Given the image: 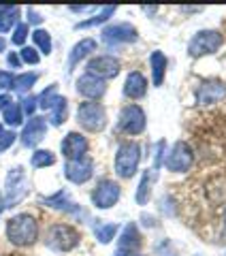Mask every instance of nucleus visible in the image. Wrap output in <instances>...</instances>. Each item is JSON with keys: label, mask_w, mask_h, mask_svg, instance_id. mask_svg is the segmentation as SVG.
Returning <instances> with one entry per match:
<instances>
[{"label": "nucleus", "mask_w": 226, "mask_h": 256, "mask_svg": "<svg viewBox=\"0 0 226 256\" xmlns=\"http://www.w3.org/2000/svg\"><path fill=\"white\" fill-rule=\"evenodd\" d=\"M116 11H118V6H102V9L94 15V18H90V20H84V22H79V24H75V28L77 30H84V28H94V26H100V24H104L109 18H113L116 15Z\"/></svg>", "instance_id": "nucleus-23"}, {"label": "nucleus", "mask_w": 226, "mask_h": 256, "mask_svg": "<svg viewBox=\"0 0 226 256\" xmlns=\"http://www.w3.org/2000/svg\"><path fill=\"white\" fill-rule=\"evenodd\" d=\"M36 79H38L36 73H22V75H18L13 79V88H11V90H15L18 94H26L28 90H32V86L36 84Z\"/></svg>", "instance_id": "nucleus-26"}, {"label": "nucleus", "mask_w": 226, "mask_h": 256, "mask_svg": "<svg viewBox=\"0 0 226 256\" xmlns=\"http://www.w3.org/2000/svg\"><path fill=\"white\" fill-rule=\"evenodd\" d=\"M62 154L66 160H77V158H84L86 152H88V139L79 132H68L66 137L62 139Z\"/></svg>", "instance_id": "nucleus-14"}, {"label": "nucleus", "mask_w": 226, "mask_h": 256, "mask_svg": "<svg viewBox=\"0 0 226 256\" xmlns=\"http://www.w3.org/2000/svg\"><path fill=\"white\" fill-rule=\"evenodd\" d=\"M77 92L86 96V98H90V100H96V98H100V96L107 92V84L102 82V79L98 77H94V75H82L77 79Z\"/></svg>", "instance_id": "nucleus-16"}, {"label": "nucleus", "mask_w": 226, "mask_h": 256, "mask_svg": "<svg viewBox=\"0 0 226 256\" xmlns=\"http://www.w3.org/2000/svg\"><path fill=\"white\" fill-rule=\"evenodd\" d=\"M6 62H9L11 66H15V68H20V66H22V60H20V56L15 54V52H11L9 56H6Z\"/></svg>", "instance_id": "nucleus-38"}, {"label": "nucleus", "mask_w": 226, "mask_h": 256, "mask_svg": "<svg viewBox=\"0 0 226 256\" xmlns=\"http://www.w3.org/2000/svg\"><path fill=\"white\" fill-rule=\"evenodd\" d=\"M28 194V182H26V173L22 166H15L6 175V198H4V207H13L18 205L24 196Z\"/></svg>", "instance_id": "nucleus-6"}, {"label": "nucleus", "mask_w": 226, "mask_h": 256, "mask_svg": "<svg viewBox=\"0 0 226 256\" xmlns=\"http://www.w3.org/2000/svg\"><path fill=\"white\" fill-rule=\"evenodd\" d=\"M150 64H152V79H154V86H162L164 73H166V58H164V54L162 52H152Z\"/></svg>", "instance_id": "nucleus-20"}, {"label": "nucleus", "mask_w": 226, "mask_h": 256, "mask_svg": "<svg viewBox=\"0 0 226 256\" xmlns=\"http://www.w3.org/2000/svg\"><path fill=\"white\" fill-rule=\"evenodd\" d=\"M4 50H6V41H4L2 36H0V52H4Z\"/></svg>", "instance_id": "nucleus-41"}, {"label": "nucleus", "mask_w": 226, "mask_h": 256, "mask_svg": "<svg viewBox=\"0 0 226 256\" xmlns=\"http://www.w3.org/2000/svg\"><path fill=\"white\" fill-rule=\"evenodd\" d=\"M94 233H96V239H98L100 244H109L118 233V224L116 222L113 224H100V226L94 228Z\"/></svg>", "instance_id": "nucleus-31"}, {"label": "nucleus", "mask_w": 226, "mask_h": 256, "mask_svg": "<svg viewBox=\"0 0 226 256\" xmlns=\"http://www.w3.org/2000/svg\"><path fill=\"white\" fill-rule=\"evenodd\" d=\"M79 235L77 228H72L70 224H54V226L47 230V246L56 252H70L72 248L79 246Z\"/></svg>", "instance_id": "nucleus-3"}, {"label": "nucleus", "mask_w": 226, "mask_h": 256, "mask_svg": "<svg viewBox=\"0 0 226 256\" xmlns=\"http://www.w3.org/2000/svg\"><path fill=\"white\" fill-rule=\"evenodd\" d=\"M88 9H92V6H70V11H75V13H82V11H88Z\"/></svg>", "instance_id": "nucleus-40"}, {"label": "nucleus", "mask_w": 226, "mask_h": 256, "mask_svg": "<svg viewBox=\"0 0 226 256\" xmlns=\"http://www.w3.org/2000/svg\"><path fill=\"white\" fill-rule=\"evenodd\" d=\"M41 203H45L47 207H54V210L77 212L75 203H70V201H68V194H66V190H60V192H56V194H52V196H45V198H41Z\"/></svg>", "instance_id": "nucleus-22"}, {"label": "nucleus", "mask_w": 226, "mask_h": 256, "mask_svg": "<svg viewBox=\"0 0 226 256\" xmlns=\"http://www.w3.org/2000/svg\"><path fill=\"white\" fill-rule=\"evenodd\" d=\"M20 60L26 62V64H38L41 62V56H38V52L34 50V47H24V50L20 52Z\"/></svg>", "instance_id": "nucleus-33"}, {"label": "nucleus", "mask_w": 226, "mask_h": 256, "mask_svg": "<svg viewBox=\"0 0 226 256\" xmlns=\"http://www.w3.org/2000/svg\"><path fill=\"white\" fill-rule=\"evenodd\" d=\"M222 43H224V36L218 30H200L190 38L188 52L192 58H200V56L216 54L222 47Z\"/></svg>", "instance_id": "nucleus-5"}, {"label": "nucleus", "mask_w": 226, "mask_h": 256, "mask_svg": "<svg viewBox=\"0 0 226 256\" xmlns=\"http://www.w3.org/2000/svg\"><path fill=\"white\" fill-rule=\"evenodd\" d=\"M139 160H141V148L134 141L120 143L116 152V173L124 180H130L136 173V169H139Z\"/></svg>", "instance_id": "nucleus-2"}, {"label": "nucleus", "mask_w": 226, "mask_h": 256, "mask_svg": "<svg viewBox=\"0 0 226 256\" xmlns=\"http://www.w3.org/2000/svg\"><path fill=\"white\" fill-rule=\"evenodd\" d=\"M77 122L82 128H86L88 132H100L107 126V111L100 102H82L77 109Z\"/></svg>", "instance_id": "nucleus-4"}, {"label": "nucleus", "mask_w": 226, "mask_h": 256, "mask_svg": "<svg viewBox=\"0 0 226 256\" xmlns=\"http://www.w3.org/2000/svg\"><path fill=\"white\" fill-rule=\"evenodd\" d=\"M20 6H0V32H9L18 26Z\"/></svg>", "instance_id": "nucleus-24"}, {"label": "nucleus", "mask_w": 226, "mask_h": 256, "mask_svg": "<svg viewBox=\"0 0 226 256\" xmlns=\"http://www.w3.org/2000/svg\"><path fill=\"white\" fill-rule=\"evenodd\" d=\"M120 73V60L113 56H96L88 62V75H94L98 79H111Z\"/></svg>", "instance_id": "nucleus-12"}, {"label": "nucleus", "mask_w": 226, "mask_h": 256, "mask_svg": "<svg viewBox=\"0 0 226 256\" xmlns=\"http://www.w3.org/2000/svg\"><path fill=\"white\" fill-rule=\"evenodd\" d=\"M2 207H4V205H2V203H0V210H2Z\"/></svg>", "instance_id": "nucleus-45"}, {"label": "nucleus", "mask_w": 226, "mask_h": 256, "mask_svg": "<svg viewBox=\"0 0 226 256\" xmlns=\"http://www.w3.org/2000/svg\"><path fill=\"white\" fill-rule=\"evenodd\" d=\"M92 52H96V41L94 38H82L75 47L70 50V54H68V73L72 68L77 66L79 62H82L84 58H88Z\"/></svg>", "instance_id": "nucleus-19"}, {"label": "nucleus", "mask_w": 226, "mask_h": 256, "mask_svg": "<svg viewBox=\"0 0 226 256\" xmlns=\"http://www.w3.org/2000/svg\"><path fill=\"white\" fill-rule=\"evenodd\" d=\"M4 111V122L6 124H9V126H20L22 122H24V114H22V107H20V102H11V105L9 107H6V109H2Z\"/></svg>", "instance_id": "nucleus-30"}, {"label": "nucleus", "mask_w": 226, "mask_h": 256, "mask_svg": "<svg viewBox=\"0 0 226 256\" xmlns=\"http://www.w3.org/2000/svg\"><path fill=\"white\" fill-rule=\"evenodd\" d=\"M124 94L132 100H139L148 94V79H145L139 70H132L130 75L126 77V84H124Z\"/></svg>", "instance_id": "nucleus-17"}, {"label": "nucleus", "mask_w": 226, "mask_h": 256, "mask_svg": "<svg viewBox=\"0 0 226 256\" xmlns=\"http://www.w3.org/2000/svg\"><path fill=\"white\" fill-rule=\"evenodd\" d=\"M120 194H122V190H120L118 182L100 180L92 192V203H94V207H98V210H109V207H113L120 201Z\"/></svg>", "instance_id": "nucleus-9"}, {"label": "nucleus", "mask_w": 226, "mask_h": 256, "mask_svg": "<svg viewBox=\"0 0 226 256\" xmlns=\"http://www.w3.org/2000/svg\"><path fill=\"white\" fill-rule=\"evenodd\" d=\"M54 162H56V156L50 150H36L30 158V164L34 166V169H45V166H52Z\"/></svg>", "instance_id": "nucleus-27"}, {"label": "nucleus", "mask_w": 226, "mask_h": 256, "mask_svg": "<svg viewBox=\"0 0 226 256\" xmlns=\"http://www.w3.org/2000/svg\"><path fill=\"white\" fill-rule=\"evenodd\" d=\"M156 180V171H145L143 178L139 182V188H136V203L139 205H148L150 196H152V184Z\"/></svg>", "instance_id": "nucleus-21"}, {"label": "nucleus", "mask_w": 226, "mask_h": 256, "mask_svg": "<svg viewBox=\"0 0 226 256\" xmlns=\"http://www.w3.org/2000/svg\"><path fill=\"white\" fill-rule=\"evenodd\" d=\"M11 96L9 94H0V109H6V107H9L11 105Z\"/></svg>", "instance_id": "nucleus-39"}, {"label": "nucleus", "mask_w": 226, "mask_h": 256, "mask_svg": "<svg viewBox=\"0 0 226 256\" xmlns=\"http://www.w3.org/2000/svg\"><path fill=\"white\" fill-rule=\"evenodd\" d=\"M116 256H134V254H130V252H120V250H118Z\"/></svg>", "instance_id": "nucleus-42"}, {"label": "nucleus", "mask_w": 226, "mask_h": 256, "mask_svg": "<svg viewBox=\"0 0 226 256\" xmlns=\"http://www.w3.org/2000/svg\"><path fill=\"white\" fill-rule=\"evenodd\" d=\"M139 246H141V233H139V228H136V224L134 222L126 224L122 230V237H120V242H118L120 252L134 254V250H139Z\"/></svg>", "instance_id": "nucleus-18"}, {"label": "nucleus", "mask_w": 226, "mask_h": 256, "mask_svg": "<svg viewBox=\"0 0 226 256\" xmlns=\"http://www.w3.org/2000/svg\"><path fill=\"white\" fill-rule=\"evenodd\" d=\"M94 173V162L92 158H77V160H66L64 164V178L72 184H86Z\"/></svg>", "instance_id": "nucleus-11"}, {"label": "nucleus", "mask_w": 226, "mask_h": 256, "mask_svg": "<svg viewBox=\"0 0 226 256\" xmlns=\"http://www.w3.org/2000/svg\"><path fill=\"white\" fill-rule=\"evenodd\" d=\"M60 98V94H58V84H52L47 90H43L41 96H36V100H38V107L41 109H52L54 107V102Z\"/></svg>", "instance_id": "nucleus-29"}, {"label": "nucleus", "mask_w": 226, "mask_h": 256, "mask_svg": "<svg viewBox=\"0 0 226 256\" xmlns=\"http://www.w3.org/2000/svg\"><path fill=\"white\" fill-rule=\"evenodd\" d=\"M118 130L126 134H141L145 130V111L139 105H126L120 111Z\"/></svg>", "instance_id": "nucleus-7"}, {"label": "nucleus", "mask_w": 226, "mask_h": 256, "mask_svg": "<svg viewBox=\"0 0 226 256\" xmlns=\"http://www.w3.org/2000/svg\"><path fill=\"white\" fill-rule=\"evenodd\" d=\"M13 79H15L13 73H9V70H0V90H11Z\"/></svg>", "instance_id": "nucleus-36"}, {"label": "nucleus", "mask_w": 226, "mask_h": 256, "mask_svg": "<svg viewBox=\"0 0 226 256\" xmlns=\"http://www.w3.org/2000/svg\"><path fill=\"white\" fill-rule=\"evenodd\" d=\"M50 111H52V116H50L52 124L54 126H62L64 120H66V114H68V100L64 98V96H60V98L54 102V107Z\"/></svg>", "instance_id": "nucleus-25"}, {"label": "nucleus", "mask_w": 226, "mask_h": 256, "mask_svg": "<svg viewBox=\"0 0 226 256\" xmlns=\"http://www.w3.org/2000/svg\"><path fill=\"white\" fill-rule=\"evenodd\" d=\"M6 237L15 246H32L38 239V222L30 214H18L6 222Z\"/></svg>", "instance_id": "nucleus-1"}, {"label": "nucleus", "mask_w": 226, "mask_h": 256, "mask_svg": "<svg viewBox=\"0 0 226 256\" xmlns=\"http://www.w3.org/2000/svg\"><path fill=\"white\" fill-rule=\"evenodd\" d=\"M2 132H4V130H2V124H0V134H2Z\"/></svg>", "instance_id": "nucleus-43"}, {"label": "nucleus", "mask_w": 226, "mask_h": 256, "mask_svg": "<svg viewBox=\"0 0 226 256\" xmlns=\"http://www.w3.org/2000/svg\"><path fill=\"white\" fill-rule=\"evenodd\" d=\"M28 22H30V24H41V22H43L41 13L34 11V9H28Z\"/></svg>", "instance_id": "nucleus-37"}, {"label": "nucleus", "mask_w": 226, "mask_h": 256, "mask_svg": "<svg viewBox=\"0 0 226 256\" xmlns=\"http://www.w3.org/2000/svg\"><path fill=\"white\" fill-rule=\"evenodd\" d=\"M102 43H107L109 47H116V45H126V43H134L139 38V32L132 24H126V22H120V24H111L102 32Z\"/></svg>", "instance_id": "nucleus-8"}, {"label": "nucleus", "mask_w": 226, "mask_h": 256, "mask_svg": "<svg viewBox=\"0 0 226 256\" xmlns=\"http://www.w3.org/2000/svg\"><path fill=\"white\" fill-rule=\"evenodd\" d=\"M226 96V84L222 82H203L196 88L198 105H212V102L222 100Z\"/></svg>", "instance_id": "nucleus-15"}, {"label": "nucleus", "mask_w": 226, "mask_h": 256, "mask_svg": "<svg viewBox=\"0 0 226 256\" xmlns=\"http://www.w3.org/2000/svg\"><path fill=\"white\" fill-rule=\"evenodd\" d=\"M22 114H26V116H34V109L38 107V100H36V96H24L22 98Z\"/></svg>", "instance_id": "nucleus-34"}, {"label": "nucleus", "mask_w": 226, "mask_h": 256, "mask_svg": "<svg viewBox=\"0 0 226 256\" xmlns=\"http://www.w3.org/2000/svg\"><path fill=\"white\" fill-rule=\"evenodd\" d=\"M15 139H18V134H15L13 130H9V132H2V134H0V154L9 150V148L13 146V143H15Z\"/></svg>", "instance_id": "nucleus-35"}, {"label": "nucleus", "mask_w": 226, "mask_h": 256, "mask_svg": "<svg viewBox=\"0 0 226 256\" xmlns=\"http://www.w3.org/2000/svg\"><path fill=\"white\" fill-rule=\"evenodd\" d=\"M224 224H226V212H224Z\"/></svg>", "instance_id": "nucleus-44"}, {"label": "nucleus", "mask_w": 226, "mask_h": 256, "mask_svg": "<svg viewBox=\"0 0 226 256\" xmlns=\"http://www.w3.org/2000/svg\"><path fill=\"white\" fill-rule=\"evenodd\" d=\"M45 132H47V122L45 118H38V116H32L28 120V124L24 126L22 130V143L26 148H34L38 146L43 139H45Z\"/></svg>", "instance_id": "nucleus-13"}, {"label": "nucleus", "mask_w": 226, "mask_h": 256, "mask_svg": "<svg viewBox=\"0 0 226 256\" xmlns=\"http://www.w3.org/2000/svg\"><path fill=\"white\" fill-rule=\"evenodd\" d=\"M32 41H34V45L38 47V52L45 54V56H50L52 54V36H50V32L47 30H34L32 32Z\"/></svg>", "instance_id": "nucleus-28"}, {"label": "nucleus", "mask_w": 226, "mask_h": 256, "mask_svg": "<svg viewBox=\"0 0 226 256\" xmlns=\"http://www.w3.org/2000/svg\"><path fill=\"white\" fill-rule=\"evenodd\" d=\"M192 162H194V152L190 150V146L186 141H177L166 158V169L173 173H184L190 169Z\"/></svg>", "instance_id": "nucleus-10"}, {"label": "nucleus", "mask_w": 226, "mask_h": 256, "mask_svg": "<svg viewBox=\"0 0 226 256\" xmlns=\"http://www.w3.org/2000/svg\"><path fill=\"white\" fill-rule=\"evenodd\" d=\"M26 38H28V24H18L13 30V36H11L13 45H24Z\"/></svg>", "instance_id": "nucleus-32"}]
</instances>
